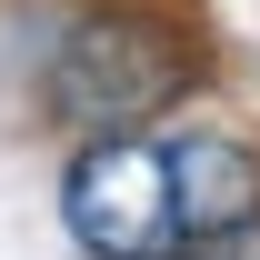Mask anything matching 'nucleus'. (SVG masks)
Wrapping results in <instances>:
<instances>
[{
	"mask_svg": "<svg viewBox=\"0 0 260 260\" xmlns=\"http://www.w3.org/2000/svg\"><path fill=\"white\" fill-rule=\"evenodd\" d=\"M200 80H210V60L160 0H80V10H60V30L40 50V110L70 120L80 140L150 130Z\"/></svg>",
	"mask_w": 260,
	"mask_h": 260,
	"instance_id": "obj_1",
	"label": "nucleus"
},
{
	"mask_svg": "<svg viewBox=\"0 0 260 260\" xmlns=\"http://www.w3.org/2000/svg\"><path fill=\"white\" fill-rule=\"evenodd\" d=\"M60 220L90 260H190L180 190H170V150L150 130L120 140H70L60 160Z\"/></svg>",
	"mask_w": 260,
	"mask_h": 260,
	"instance_id": "obj_2",
	"label": "nucleus"
},
{
	"mask_svg": "<svg viewBox=\"0 0 260 260\" xmlns=\"http://www.w3.org/2000/svg\"><path fill=\"white\" fill-rule=\"evenodd\" d=\"M170 150V190H180V230L190 250H230L260 230V140L230 120H180L160 140Z\"/></svg>",
	"mask_w": 260,
	"mask_h": 260,
	"instance_id": "obj_3",
	"label": "nucleus"
}]
</instances>
